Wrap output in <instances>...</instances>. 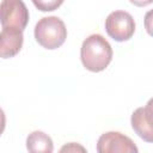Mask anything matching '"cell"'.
<instances>
[{
	"instance_id": "6",
	"label": "cell",
	"mask_w": 153,
	"mask_h": 153,
	"mask_svg": "<svg viewBox=\"0 0 153 153\" xmlns=\"http://www.w3.org/2000/svg\"><path fill=\"white\" fill-rule=\"evenodd\" d=\"M131 128L134 131L146 142L153 141V127H152V100L146 106L137 108L130 118Z\"/></svg>"
},
{
	"instance_id": "11",
	"label": "cell",
	"mask_w": 153,
	"mask_h": 153,
	"mask_svg": "<svg viewBox=\"0 0 153 153\" xmlns=\"http://www.w3.org/2000/svg\"><path fill=\"white\" fill-rule=\"evenodd\" d=\"M5 127H6V116H5L4 110L0 108V136L5 130Z\"/></svg>"
},
{
	"instance_id": "5",
	"label": "cell",
	"mask_w": 153,
	"mask_h": 153,
	"mask_svg": "<svg viewBox=\"0 0 153 153\" xmlns=\"http://www.w3.org/2000/svg\"><path fill=\"white\" fill-rule=\"evenodd\" d=\"M133 140L120 131H106L97 141L98 153H137Z\"/></svg>"
},
{
	"instance_id": "12",
	"label": "cell",
	"mask_w": 153,
	"mask_h": 153,
	"mask_svg": "<svg viewBox=\"0 0 153 153\" xmlns=\"http://www.w3.org/2000/svg\"><path fill=\"white\" fill-rule=\"evenodd\" d=\"M133 5L137 6V7H145V6H148L152 4L153 0H129Z\"/></svg>"
},
{
	"instance_id": "8",
	"label": "cell",
	"mask_w": 153,
	"mask_h": 153,
	"mask_svg": "<svg viewBox=\"0 0 153 153\" xmlns=\"http://www.w3.org/2000/svg\"><path fill=\"white\" fill-rule=\"evenodd\" d=\"M26 148L31 153H51L54 151V143L48 134L35 130L26 137Z\"/></svg>"
},
{
	"instance_id": "2",
	"label": "cell",
	"mask_w": 153,
	"mask_h": 153,
	"mask_svg": "<svg viewBox=\"0 0 153 153\" xmlns=\"http://www.w3.org/2000/svg\"><path fill=\"white\" fill-rule=\"evenodd\" d=\"M33 33L38 44L49 50L60 48L67 38L65 23L55 16L41 18L35 25Z\"/></svg>"
},
{
	"instance_id": "13",
	"label": "cell",
	"mask_w": 153,
	"mask_h": 153,
	"mask_svg": "<svg viewBox=\"0 0 153 153\" xmlns=\"http://www.w3.org/2000/svg\"><path fill=\"white\" fill-rule=\"evenodd\" d=\"M2 1H4V0H0V6H1V4H2Z\"/></svg>"
},
{
	"instance_id": "4",
	"label": "cell",
	"mask_w": 153,
	"mask_h": 153,
	"mask_svg": "<svg viewBox=\"0 0 153 153\" xmlns=\"http://www.w3.org/2000/svg\"><path fill=\"white\" fill-rule=\"evenodd\" d=\"M0 23L2 27L24 31L29 23V10L23 0H4L0 6Z\"/></svg>"
},
{
	"instance_id": "10",
	"label": "cell",
	"mask_w": 153,
	"mask_h": 153,
	"mask_svg": "<svg viewBox=\"0 0 153 153\" xmlns=\"http://www.w3.org/2000/svg\"><path fill=\"white\" fill-rule=\"evenodd\" d=\"M78 151H80V152H86V149H85L82 146H80V145H78V143H75V142H71V143H68V145H65V146L60 149V152H78Z\"/></svg>"
},
{
	"instance_id": "3",
	"label": "cell",
	"mask_w": 153,
	"mask_h": 153,
	"mask_svg": "<svg viewBox=\"0 0 153 153\" xmlns=\"http://www.w3.org/2000/svg\"><path fill=\"white\" fill-rule=\"evenodd\" d=\"M105 31L117 42L128 41L135 32L134 18L126 11H114L105 19Z\"/></svg>"
},
{
	"instance_id": "9",
	"label": "cell",
	"mask_w": 153,
	"mask_h": 153,
	"mask_svg": "<svg viewBox=\"0 0 153 153\" xmlns=\"http://www.w3.org/2000/svg\"><path fill=\"white\" fill-rule=\"evenodd\" d=\"M35 7L42 12H51L57 10L65 0H31Z\"/></svg>"
},
{
	"instance_id": "7",
	"label": "cell",
	"mask_w": 153,
	"mask_h": 153,
	"mask_svg": "<svg viewBox=\"0 0 153 153\" xmlns=\"http://www.w3.org/2000/svg\"><path fill=\"white\" fill-rule=\"evenodd\" d=\"M24 42L23 31L13 27H2L0 32V57L11 59L16 56Z\"/></svg>"
},
{
	"instance_id": "1",
	"label": "cell",
	"mask_w": 153,
	"mask_h": 153,
	"mask_svg": "<svg viewBox=\"0 0 153 153\" xmlns=\"http://www.w3.org/2000/svg\"><path fill=\"white\" fill-rule=\"evenodd\" d=\"M80 59L87 71L102 72L112 60V48L102 35L93 33L82 42Z\"/></svg>"
}]
</instances>
